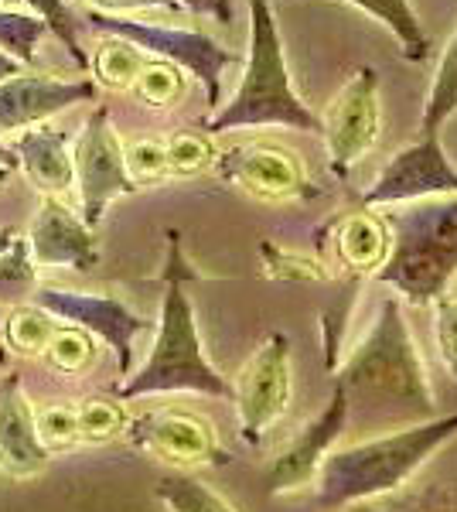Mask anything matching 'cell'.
<instances>
[{
    "label": "cell",
    "mask_w": 457,
    "mask_h": 512,
    "mask_svg": "<svg viewBox=\"0 0 457 512\" xmlns=\"http://www.w3.org/2000/svg\"><path fill=\"white\" fill-rule=\"evenodd\" d=\"M335 386L345 393L348 414L369 407L372 417H410V424L434 414V386L396 294L379 304L369 332L345 355Z\"/></svg>",
    "instance_id": "6da1fadb"
},
{
    "label": "cell",
    "mask_w": 457,
    "mask_h": 512,
    "mask_svg": "<svg viewBox=\"0 0 457 512\" xmlns=\"http://www.w3.org/2000/svg\"><path fill=\"white\" fill-rule=\"evenodd\" d=\"M457 437V410L447 417L417 420L369 441L335 448L314 478V506L324 512L359 506L403 489L434 454Z\"/></svg>",
    "instance_id": "7a4b0ae2"
},
{
    "label": "cell",
    "mask_w": 457,
    "mask_h": 512,
    "mask_svg": "<svg viewBox=\"0 0 457 512\" xmlns=\"http://www.w3.org/2000/svg\"><path fill=\"white\" fill-rule=\"evenodd\" d=\"M191 277L185 253H181V236L168 233V267H164V301L161 318H157V335L147 362L123 383V400L154 393H202L215 400H232V383L209 362L198 335L195 304L185 291Z\"/></svg>",
    "instance_id": "3957f363"
},
{
    "label": "cell",
    "mask_w": 457,
    "mask_h": 512,
    "mask_svg": "<svg viewBox=\"0 0 457 512\" xmlns=\"http://www.w3.org/2000/svg\"><path fill=\"white\" fill-rule=\"evenodd\" d=\"M239 127H290L321 134V117L294 93L270 0H249V62L236 96L205 123L209 134Z\"/></svg>",
    "instance_id": "277c9868"
},
{
    "label": "cell",
    "mask_w": 457,
    "mask_h": 512,
    "mask_svg": "<svg viewBox=\"0 0 457 512\" xmlns=\"http://www.w3.org/2000/svg\"><path fill=\"white\" fill-rule=\"evenodd\" d=\"M382 219L389 226V256L376 280L393 287L400 301L430 308L457 277V195L427 198Z\"/></svg>",
    "instance_id": "5b68a950"
},
{
    "label": "cell",
    "mask_w": 457,
    "mask_h": 512,
    "mask_svg": "<svg viewBox=\"0 0 457 512\" xmlns=\"http://www.w3.org/2000/svg\"><path fill=\"white\" fill-rule=\"evenodd\" d=\"M290 393H294L290 338L284 332H270L232 383L239 434H243L246 444H260L270 427L287 414Z\"/></svg>",
    "instance_id": "8992f818"
},
{
    "label": "cell",
    "mask_w": 457,
    "mask_h": 512,
    "mask_svg": "<svg viewBox=\"0 0 457 512\" xmlns=\"http://www.w3.org/2000/svg\"><path fill=\"white\" fill-rule=\"evenodd\" d=\"M89 28L106 31V35L127 38L137 48H147L154 55L178 62L181 69H188L191 76L205 86L209 106H219V89H222V72L226 65L236 62V55L229 48H222L219 41H212L202 31H181V28H161V24H147V21H130V18H113L103 11H89L86 14Z\"/></svg>",
    "instance_id": "52a82bcc"
},
{
    "label": "cell",
    "mask_w": 457,
    "mask_h": 512,
    "mask_svg": "<svg viewBox=\"0 0 457 512\" xmlns=\"http://www.w3.org/2000/svg\"><path fill=\"white\" fill-rule=\"evenodd\" d=\"M382 130V106H379V72L372 65H362L338 96L331 99L328 113L321 117V137L328 147L331 171L348 175L365 154L376 147Z\"/></svg>",
    "instance_id": "ba28073f"
},
{
    "label": "cell",
    "mask_w": 457,
    "mask_h": 512,
    "mask_svg": "<svg viewBox=\"0 0 457 512\" xmlns=\"http://www.w3.org/2000/svg\"><path fill=\"white\" fill-rule=\"evenodd\" d=\"M457 195V164L447 158L440 137H420L386 161L376 181L365 188V209H396L406 202Z\"/></svg>",
    "instance_id": "9c48e42d"
},
{
    "label": "cell",
    "mask_w": 457,
    "mask_h": 512,
    "mask_svg": "<svg viewBox=\"0 0 457 512\" xmlns=\"http://www.w3.org/2000/svg\"><path fill=\"white\" fill-rule=\"evenodd\" d=\"M72 175L79 181L82 195V222L89 229L103 219L106 205L120 195L134 192V178L127 171V158H123V147L116 140L110 127V113L96 110L89 117L86 130L76 140V154H72Z\"/></svg>",
    "instance_id": "30bf717a"
},
{
    "label": "cell",
    "mask_w": 457,
    "mask_h": 512,
    "mask_svg": "<svg viewBox=\"0 0 457 512\" xmlns=\"http://www.w3.org/2000/svg\"><path fill=\"white\" fill-rule=\"evenodd\" d=\"M348 420H352V414H348V400L335 386V393H331V400L321 407V414L314 417L311 424H304L301 431L280 448L277 458H273V465L267 468V492L270 495H294V492L307 489V485H314L324 458H328V454L335 451V444L342 441Z\"/></svg>",
    "instance_id": "8fae6325"
},
{
    "label": "cell",
    "mask_w": 457,
    "mask_h": 512,
    "mask_svg": "<svg viewBox=\"0 0 457 512\" xmlns=\"http://www.w3.org/2000/svg\"><path fill=\"white\" fill-rule=\"evenodd\" d=\"M35 304L45 315L62 318L76 328H86L103 338L106 345L116 352L120 373L130 376L134 366V338L147 332V321L134 315L123 301L103 294H79V291H55V287H41L35 294Z\"/></svg>",
    "instance_id": "7c38bea8"
},
{
    "label": "cell",
    "mask_w": 457,
    "mask_h": 512,
    "mask_svg": "<svg viewBox=\"0 0 457 512\" xmlns=\"http://www.w3.org/2000/svg\"><path fill=\"white\" fill-rule=\"evenodd\" d=\"M48 465V448L41 444L38 420L24 400L21 376L11 373L0 383V468L11 475H38Z\"/></svg>",
    "instance_id": "4fadbf2b"
},
{
    "label": "cell",
    "mask_w": 457,
    "mask_h": 512,
    "mask_svg": "<svg viewBox=\"0 0 457 512\" xmlns=\"http://www.w3.org/2000/svg\"><path fill=\"white\" fill-rule=\"evenodd\" d=\"M28 243L31 253H35V263H41V267L89 270L99 260L96 239L89 233L86 222L76 219L65 205L52 202V198L41 205L35 222H31Z\"/></svg>",
    "instance_id": "5bb4252c"
},
{
    "label": "cell",
    "mask_w": 457,
    "mask_h": 512,
    "mask_svg": "<svg viewBox=\"0 0 457 512\" xmlns=\"http://www.w3.org/2000/svg\"><path fill=\"white\" fill-rule=\"evenodd\" d=\"M89 82H65L45 76H11L0 82V130H18L35 120L69 110L72 103L93 99Z\"/></svg>",
    "instance_id": "9a60e30c"
},
{
    "label": "cell",
    "mask_w": 457,
    "mask_h": 512,
    "mask_svg": "<svg viewBox=\"0 0 457 512\" xmlns=\"http://www.w3.org/2000/svg\"><path fill=\"white\" fill-rule=\"evenodd\" d=\"M226 175L236 178L239 185L260 198H290L307 192L301 161L290 151H280V147H246V151H236L232 161L226 158Z\"/></svg>",
    "instance_id": "2e32d148"
},
{
    "label": "cell",
    "mask_w": 457,
    "mask_h": 512,
    "mask_svg": "<svg viewBox=\"0 0 457 512\" xmlns=\"http://www.w3.org/2000/svg\"><path fill=\"white\" fill-rule=\"evenodd\" d=\"M134 441L168 461H215V434L191 414H151L134 427Z\"/></svg>",
    "instance_id": "e0dca14e"
},
{
    "label": "cell",
    "mask_w": 457,
    "mask_h": 512,
    "mask_svg": "<svg viewBox=\"0 0 457 512\" xmlns=\"http://www.w3.org/2000/svg\"><path fill=\"white\" fill-rule=\"evenodd\" d=\"M331 246H335L338 267L376 277V270L389 256V226L372 212H352L331 222Z\"/></svg>",
    "instance_id": "ac0fdd59"
},
{
    "label": "cell",
    "mask_w": 457,
    "mask_h": 512,
    "mask_svg": "<svg viewBox=\"0 0 457 512\" xmlns=\"http://www.w3.org/2000/svg\"><path fill=\"white\" fill-rule=\"evenodd\" d=\"M21 168L28 171V178L35 181L41 192H65V188L76 181L72 175V154L65 134L55 130H28L18 140Z\"/></svg>",
    "instance_id": "d6986e66"
},
{
    "label": "cell",
    "mask_w": 457,
    "mask_h": 512,
    "mask_svg": "<svg viewBox=\"0 0 457 512\" xmlns=\"http://www.w3.org/2000/svg\"><path fill=\"white\" fill-rule=\"evenodd\" d=\"M454 113H457V31L447 41L444 55L437 62L434 82H430V93L420 117V137H440V130L447 127V120Z\"/></svg>",
    "instance_id": "ffe728a7"
},
{
    "label": "cell",
    "mask_w": 457,
    "mask_h": 512,
    "mask_svg": "<svg viewBox=\"0 0 457 512\" xmlns=\"http://www.w3.org/2000/svg\"><path fill=\"white\" fill-rule=\"evenodd\" d=\"M359 11L372 14L376 21L386 24L403 45V55L410 62H423L430 55V38L423 31V24L417 18V11L410 7V0H348Z\"/></svg>",
    "instance_id": "44dd1931"
},
{
    "label": "cell",
    "mask_w": 457,
    "mask_h": 512,
    "mask_svg": "<svg viewBox=\"0 0 457 512\" xmlns=\"http://www.w3.org/2000/svg\"><path fill=\"white\" fill-rule=\"evenodd\" d=\"M154 495L168 512H236L226 495H219L209 482L191 472H168L157 478Z\"/></svg>",
    "instance_id": "7402d4cb"
},
{
    "label": "cell",
    "mask_w": 457,
    "mask_h": 512,
    "mask_svg": "<svg viewBox=\"0 0 457 512\" xmlns=\"http://www.w3.org/2000/svg\"><path fill=\"white\" fill-rule=\"evenodd\" d=\"M45 31L48 24L38 14L0 11V52L11 55L14 62H31L38 41L45 38Z\"/></svg>",
    "instance_id": "603a6c76"
},
{
    "label": "cell",
    "mask_w": 457,
    "mask_h": 512,
    "mask_svg": "<svg viewBox=\"0 0 457 512\" xmlns=\"http://www.w3.org/2000/svg\"><path fill=\"white\" fill-rule=\"evenodd\" d=\"M430 308H434V338H437L440 362H444V369L457 383V297L444 294Z\"/></svg>",
    "instance_id": "cb8c5ba5"
},
{
    "label": "cell",
    "mask_w": 457,
    "mask_h": 512,
    "mask_svg": "<svg viewBox=\"0 0 457 512\" xmlns=\"http://www.w3.org/2000/svg\"><path fill=\"white\" fill-rule=\"evenodd\" d=\"M24 4L35 7V11L41 14V21H45L48 28H52L55 35L65 41V48H69L72 55H76V62H86V55H82V48L76 41V21H72L65 0H24Z\"/></svg>",
    "instance_id": "d4e9b609"
},
{
    "label": "cell",
    "mask_w": 457,
    "mask_h": 512,
    "mask_svg": "<svg viewBox=\"0 0 457 512\" xmlns=\"http://www.w3.org/2000/svg\"><path fill=\"white\" fill-rule=\"evenodd\" d=\"M35 270L28 263V239H14L4 253H0V291H21L31 284Z\"/></svg>",
    "instance_id": "484cf974"
},
{
    "label": "cell",
    "mask_w": 457,
    "mask_h": 512,
    "mask_svg": "<svg viewBox=\"0 0 457 512\" xmlns=\"http://www.w3.org/2000/svg\"><path fill=\"white\" fill-rule=\"evenodd\" d=\"M178 7H188L191 14H205V18L232 24V4L229 0H174Z\"/></svg>",
    "instance_id": "4316f807"
},
{
    "label": "cell",
    "mask_w": 457,
    "mask_h": 512,
    "mask_svg": "<svg viewBox=\"0 0 457 512\" xmlns=\"http://www.w3.org/2000/svg\"><path fill=\"white\" fill-rule=\"evenodd\" d=\"M89 4L103 7V14H110V11H147V7L178 11V4H174V0H89Z\"/></svg>",
    "instance_id": "83f0119b"
},
{
    "label": "cell",
    "mask_w": 457,
    "mask_h": 512,
    "mask_svg": "<svg viewBox=\"0 0 457 512\" xmlns=\"http://www.w3.org/2000/svg\"><path fill=\"white\" fill-rule=\"evenodd\" d=\"M18 69H21V62H14L11 55L0 52V82L11 79V76H18Z\"/></svg>",
    "instance_id": "f1b7e54d"
},
{
    "label": "cell",
    "mask_w": 457,
    "mask_h": 512,
    "mask_svg": "<svg viewBox=\"0 0 457 512\" xmlns=\"http://www.w3.org/2000/svg\"><path fill=\"white\" fill-rule=\"evenodd\" d=\"M0 164H4V168H14V164H18L14 151H11V147H4V144H0Z\"/></svg>",
    "instance_id": "f546056e"
},
{
    "label": "cell",
    "mask_w": 457,
    "mask_h": 512,
    "mask_svg": "<svg viewBox=\"0 0 457 512\" xmlns=\"http://www.w3.org/2000/svg\"><path fill=\"white\" fill-rule=\"evenodd\" d=\"M11 243H14V229H0V253H4Z\"/></svg>",
    "instance_id": "4dcf8cb0"
},
{
    "label": "cell",
    "mask_w": 457,
    "mask_h": 512,
    "mask_svg": "<svg viewBox=\"0 0 457 512\" xmlns=\"http://www.w3.org/2000/svg\"><path fill=\"white\" fill-rule=\"evenodd\" d=\"M7 175H11V168H4V164H0V185L7 181Z\"/></svg>",
    "instance_id": "1f68e13d"
},
{
    "label": "cell",
    "mask_w": 457,
    "mask_h": 512,
    "mask_svg": "<svg viewBox=\"0 0 457 512\" xmlns=\"http://www.w3.org/2000/svg\"><path fill=\"white\" fill-rule=\"evenodd\" d=\"M0 366H7V352L4 349H0Z\"/></svg>",
    "instance_id": "d6a6232c"
}]
</instances>
